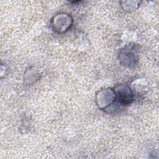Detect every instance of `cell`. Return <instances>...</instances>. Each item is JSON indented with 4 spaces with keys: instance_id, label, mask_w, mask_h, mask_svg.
I'll return each instance as SVG.
<instances>
[{
    "instance_id": "obj_1",
    "label": "cell",
    "mask_w": 159,
    "mask_h": 159,
    "mask_svg": "<svg viewBox=\"0 0 159 159\" xmlns=\"http://www.w3.org/2000/svg\"><path fill=\"white\" fill-rule=\"evenodd\" d=\"M116 98L122 106L130 104L134 99V95L130 88L126 85H120L114 89Z\"/></svg>"
},
{
    "instance_id": "obj_3",
    "label": "cell",
    "mask_w": 159,
    "mask_h": 159,
    "mask_svg": "<svg viewBox=\"0 0 159 159\" xmlns=\"http://www.w3.org/2000/svg\"><path fill=\"white\" fill-rule=\"evenodd\" d=\"M116 99L114 91L111 89H106L98 93L96 98L97 104L99 108L104 109L110 106Z\"/></svg>"
},
{
    "instance_id": "obj_2",
    "label": "cell",
    "mask_w": 159,
    "mask_h": 159,
    "mask_svg": "<svg viewBox=\"0 0 159 159\" xmlns=\"http://www.w3.org/2000/svg\"><path fill=\"white\" fill-rule=\"evenodd\" d=\"M73 19L70 16L66 14H60L53 18L52 25L55 31L63 33L70 28Z\"/></svg>"
},
{
    "instance_id": "obj_4",
    "label": "cell",
    "mask_w": 159,
    "mask_h": 159,
    "mask_svg": "<svg viewBox=\"0 0 159 159\" xmlns=\"http://www.w3.org/2000/svg\"><path fill=\"white\" fill-rule=\"evenodd\" d=\"M119 59L124 65L128 66L135 65L137 60V58L134 53L125 50L120 53Z\"/></svg>"
}]
</instances>
